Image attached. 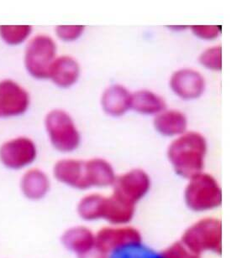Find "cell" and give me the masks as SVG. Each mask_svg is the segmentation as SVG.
<instances>
[{
	"mask_svg": "<svg viewBox=\"0 0 247 258\" xmlns=\"http://www.w3.org/2000/svg\"><path fill=\"white\" fill-rule=\"evenodd\" d=\"M32 32L30 25H0V39L10 46L26 44L32 37Z\"/></svg>",
	"mask_w": 247,
	"mask_h": 258,
	"instance_id": "obj_18",
	"label": "cell"
},
{
	"mask_svg": "<svg viewBox=\"0 0 247 258\" xmlns=\"http://www.w3.org/2000/svg\"><path fill=\"white\" fill-rule=\"evenodd\" d=\"M30 92L12 79L0 81V120L25 114L30 107Z\"/></svg>",
	"mask_w": 247,
	"mask_h": 258,
	"instance_id": "obj_5",
	"label": "cell"
},
{
	"mask_svg": "<svg viewBox=\"0 0 247 258\" xmlns=\"http://www.w3.org/2000/svg\"><path fill=\"white\" fill-rule=\"evenodd\" d=\"M206 151L207 143L204 136L188 132L172 142L168 158L177 174L191 179L202 171Z\"/></svg>",
	"mask_w": 247,
	"mask_h": 258,
	"instance_id": "obj_1",
	"label": "cell"
},
{
	"mask_svg": "<svg viewBox=\"0 0 247 258\" xmlns=\"http://www.w3.org/2000/svg\"><path fill=\"white\" fill-rule=\"evenodd\" d=\"M157 130L165 136H174L184 134L187 118L182 112L176 110L163 111L154 120Z\"/></svg>",
	"mask_w": 247,
	"mask_h": 258,
	"instance_id": "obj_15",
	"label": "cell"
},
{
	"mask_svg": "<svg viewBox=\"0 0 247 258\" xmlns=\"http://www.w3.org/2000/svg\"><path fill=\"white\" fill-rule=\"evenodd\" d=\"M61 241L67 250L81 256L95 247V236L85 226H74L63 234Z\"/></svg>",
	"mask_w": 247,
	"mask_h": 258,
	"instance_id": "obj_12",
	"label": "cell"
},
{
	"mask_svg": "<svg viewBox=\"0 0 247 258\" xmlns=\"http://www.w3.org/2000/svg\"><path fill=\"white\" fill-rule=\"evenodd\" d=\"M220 187L213 177L200 173L190 179L186 189V200L189 206L210 209L220 203Z\"/></svg>",
	"mask_w": 247,
	"mask_h": 258,
	"instance_id": "obj_6",
	"label": "cell"
},
{
	"mask_svg": "<svg viewBox=\"0 0 247 258\" xmlns=\"http://www.w3.org/2000/svg\"><path fill=\"white\" fill-rule=\"evenodd\" d=\"M86 179L88 186H107L115 183L114 170L106 160L92 159L85 161Z\"/></svg>",
	"mask_w": 247,
	"mask_h": 258,
	"instance_id": "obj_14",
	"label": "cell"
},
{
	"mask_svg": "<svg viewBox=\"0 0 247 258\" xmlns=\"http://www.w3.org/2000/svg\"><path fill=\"white\" fill-rule=\"evenodd\" d=\"M80 77V67L70 55L56 58L51 67L48 79L60 88H69L76 84Z\"/></svg>",
	"mask_w": 247,
	"mask_h": 258,
	"instance_id": "obj_11",
	"label": "cell"
},
{
	"mask_svg": "<svg viewBox=\"0 0 247 258\" xmlns=\"http://www.w3.org/2000/svg\"><path fill=\"white\" fill-rule=\"evenodd\" d=\"M165 107L163 98L150 91H139L131 95L130 108L142 114L160 113Z\"/></svg>",
	"mask_w": 247,
	"mask_h": 258,
	"instance_id": "obj_17",
	"label": "cell"
},
{
	"mask_svg": "<svg viewBox=\"0 0 247 258\" xmlns=\"http://www.w3.org/2000/svg\"><path fill=\"white\" fill-rule=\"evenodd\" d=\"M20 189L28 201H41L50 192V178L42 169L30 167L20 178Z\"/></svg>",
	"mask_w": 247,
	"mask_h": 258,
	"instance_id": "obj_9",
	"label": "cell"
},
{
	"mask_svg": "<svg viewBox=\"0 0 247 258\" xmlns=\"http://www.w3.org/2000/svg\"><path fill=\"white\" fill-rule=\"evenodd\" d=\"M82 25H58L55 29L56 35L61 40L65 42L75 41L84 32Z\"/></svg>",
	"mask_w": 247,
	"mask_h": 258,
	"instance_id": "obj_20",
	"label": "cell"
},
{
	"mask_svg": "<svg viewBox=\"0 0 247 258\" xmlns=\"http://www.w3.org/2000/svg\"><path fill=\"white\" fill-rule=\"evenodd\" d=\"M44 127L51 144L61 153L75 151L80 145V133L72 117L64 110L48 112L44 118Z\"/></svg>",
	"mask_w": 247,
	"mask_h": 258,
	"instance_id": "obj_3",
	"label": "cell"
},
{
	"mask_svg": "<svg viewBox=\"0 0 247 258\" xmlns=\"http://www.w3.org/2000/svg\"><path fill=\"white\" fill-rule=\"evenodd\" d=\"M53 176L58 182L73 189H89L83 160L75 159L58 160L53 167Z\"/></svg>",
	"mask_w": 247,
	"mask_h": 258,
	"instance_id": "obj_8",
	"label": "cell"
},
{
	"mask_svg": "<svg viewBox=\"0 0 247 258\" xmlns=\"http://www.w3.org/2000/svg\"><path fill=\"white\" fill-rule=\"evenodd\" d=\"M192 32L204 40H213L220 34V26L216 25H195L192 26Z\"/></svg>",
	"mask_w": 247,
	"mask_h": 258,
	"instance_id": "obj_21",
	"label": "cell"
},
{
	"mask_svg": "<svg viewBox=\"0 0 247 258\" xmlns=\"http://www.w3.org/2000/svg\"><path fill=\"white\" fill-rule=\"evenodd\" d=\"M37 156V145L27 136L15 137L0 145V163L13 171L29 169Z\"/></svg>",
	"mask_w": 247,
	"mask_h": 258,
	"instance_id": "obj_4",
	"label": "cell"
},
{
	"mask_svg": "<svg viewBox=\"0 0 247 258\" xmlns=\"http://www.w3.org/2000/svg\"><path fill=\"white\" fill-rule=\"evenodd\" d=\"M149 187L150 179L147 174L142 170L135 169L115 179L114 197L122 203L132 206L148 191Z\"/></svg>",
	"mask_w": 247,
	"mask_h": 258,
	"instance_id": "obj_7",
	"label": "cell"
},
{
	"mask_svg": "<svg viewBox=\"0 0 247 258\" xmlns=\"http://www.w3.org/2000/svg\"><path fill=\"white\" fill-rule=\"evenodd\" d=\"M172 91L182 99H195L200 97L205 89L202 75L193 70H180L171 78Z\"/></svg>",
	"mask_w": 247,
	"mask_h": 258,
	"instance_id": "obj_10",
	"label": "cell"
},
{
	"mask_svg": "<svg viewBox=\"0 0 247 258\" xmlns=\"http://www.w3.org/2000/svg\"><path fill=\"white\" fill-rule=\"evenodd\" d=\"M221 48L215 46L205 50L200 56V60L203 66L212 71H220L222 68Z\"/></svg>",
	"mask_w": 247,
	"mask_h": 258,
	"instance_id": "obj_19",
	"label": "cell"
},
{
	"mask_svg": "<svg viewBox=\"0 0 247 258\" xmlns=\"http://www.w3.org/2000/svg\"><path fill=\"white\" fill-rule=\"evenodd\" d=\"M131 94L120 85L109 87L102 97V107L105 112L113 117H120L130 108Z\"/></svg>",
	"mask_w": 247,
	"mask_h": 258,
	"instance_id": "obj_13",
	"label": "cell"
},
{
	"mask_svg": "<svg viewBox=\"0 0 247 258\" xmlns=\"http://www.w3.org/2000/svg\"><path fill=\"white\" fill-rule=\"evenodd\" d=\"M104 252L100 251L98 249L94 248L91 250V251H87L86 253L82 254L81 256H78V258H107V256H104Z\"/></svg>",
	"mask_w": 247,
	"mask_h": 258,
	"instance_id": "obj_22",
	"label": "cell"
},
{
	"mask_svg": "<svg viewBox=\"0 0 247 258\" xmlns=\"http://www.w3.org/2000/svg\"><path fill=\"white\" fill-rule=\"evenodd\" d=\"M107 258H167L154 249L141 243L138 240L127 241L112 249Z\"/></svg>",
	"mask_w": 247,
	"mask_h": 258,
	"instance_id": "obj_16",
	"label": "cell"
},
{
	"mask_svg": "<svg viewBox=\"0 0 247 258\" xmlns=\"http://www.w3.org/2000/svg\"><path fill=\"white\" fill-rule=\"evenodd\" d=\"M57 53V43L50 35H34L25 45L23 56L25 71L33 79H48L51 67L58 57Z\"/></svg>",
	"mask_w": 247,
	"mask_h": 258,
	"instance_id": "obj_2",
	"label": "cell"
}]
</instances>
